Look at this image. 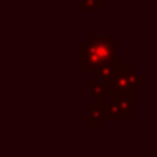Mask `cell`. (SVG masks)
I'll use <instances>...</instances> for the list:
<instances>
[{
	"label": "cell",
	"mask_w": 157,
	"mask_h": 157,
	"mask_svg": "<svg viewBox=\"0 0 157 157\" xmlns=\"http://www.w3.org/2000/svg\"><path fill=\"white\" fill-rule=\"evenodd\" d=\"M133 98L128 96H112L105 100V112L108 118H133Z\"/></svg>",
	"instance_id": "cell-2"
},
{
	"label": "cell",
	"mask_w": 157,
	"mask_h": 157,
	"mask_svg": "<svg viewBox=\"0 0 157 157\" xmlns=\"http://www.w3.org/2000/svg\"><path fill=\"white\" fill-rule=\"evenodd\" d=\"M105 9V0H81L79 10L81 12H101Z\"/></svg>",
	"instance_id": "cell-6"
},
{
	"label": "cell",
	"mask_w": 157,
	"mask_h": 157,
	"mask_svg": "<svg viewBox=\"0 0 157 157\" xmlns=\"http://www.w3.org/2000/svg\"><path fill=\"white\" fill-rule=\"evenodd\" d=\"M86 86H88L90 93L93 95V98L95 100H106L110 98V95H112V90H110V83H103V81H98V79H90L88 83H86Z\"/></svg>",
	"instance_id": "cell-5"
},
{
	"label": "cell",
	"mask_w": 157,
	"mask_h": 157,
	"mask_svg": "<svg viewBox=\"0 0 157 157\" xmlns=\"http://www.w3.org/2000/svg\"><path fill=\"white\" fill-rule=\"evenodd\" d=\"M108 63H118L117 42L110 36L88 34L79 44V71L93 73Z\"/></svg>",
	"instance_id": "cell-1"
},
{
	"label": "cell",
	"mask_w": 157,
	"mask_h": 157,
	"mask_svg": "<svg viewBox=\"0 0 157 157\" xmlns=\"http://www.w3.org/2000/svg\"><path fill=\"white\" fill-rule=\"evenodd\" d=\"M106 118L108 117L105 112V100H95L93 103H88V120H86L88 125L101 127Z\"/></svg>",
	"instance_id": "cell-3"
},
{
	"label": "cell",
	"mask_w": 157,
	"mask_h": 157,
	"mask_svg": "<svg viewBox=\"0 0 157 157\" xmlns=\"http://www.w3.org/2000/svg\"><path fill=\"white\" fill-rule=\"evenodd\" d=\"M118 71H120V63H108V64L100 66L96 71H93L95 73L93 78L98 79V81H103V83H110L118 75Z\"/></svg>",
	"instance_id": "cell-4"
}]
</instances>
